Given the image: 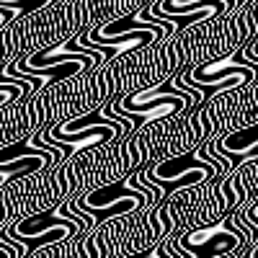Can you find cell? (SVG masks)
<instances>
[{
    "mask_svg": "<svg viewBox=\"0 0 258 258\" xmlns=\"http://www.w3.org/2000/svg\"><path fill=\"white\" fill-rule=\"evenodd\" d=\"M78 212L88 214L93 220V225H101L103 220H111V217H121V214L129 212H137L142 207H153V197L142 188L129 186L124 183H106L98 186L93 191H85L83 197L70 202Z\"/></svg>",
    "mask_w": 258,
    "mask_h": 258,
    "instance_id": "cell-4",
    "label": "cell"
},
{
    "mask_svg": "<svg viewBox=\"0 0 258 258\" xmlns=\"http://www.w3.org/2000/svg\"><path fill=\"white\" fill-rule=\"evenodd\" d=\"M126 258H168V255H163L160 248H158V250H150V253H142V255H126Z\"/></svg>",
    "mask_w": 258,
    "mask_h": 258,
    "instance_id": "cell-9",
    "label": "cell"
},
{
    "mask_svg": "<svg viewBox=\"0 0 258 258\" xmlns=\"http://www.w3.org/2000/svg\"><path fill=\"white\" fill-rule=\"evenodd\" d=\"M232 168L235 165L230 158H225L222 153L204 145L202 150H194V153H183L176 158H168L163 163L147 165L145 176L150 181L160 183L165 194H170V191H181L191 186H202L222 173H230Z\"/></svg>",
    "mask_w": 258,
    "mask_h": 258,
    "instance_id": "cell-2",
    "label": "cell"
},
{
    "mask_svg": "<svg viewBox=\"0 0 258 258\" xmlns=\"http://www.w3.org/2000/svg\"><path fill=\"white\" fill-rule=\"evenodd\" d=\"M88 227H96L93 220L88 217V214L78 212L68 202V204H62L57 209H47V212L31 214V217L21 220L18 225L0 227V235H3V238L24 243L29 248V255H31L39 248L62 243V240L73 238L75 232H83V230H88Z\"/></svg>",
    "mask_w": 258,
    "mask_h": 258,
    "instance_id": "cell-1",
    "label": "cell"
},
{
    "mask_svg": "<svg viewBox=\"0 0 258 258\" xmlns=\"http://www.w3.org/2000/svg\"><path fill=\"white\" fill-rule=\"evenodd\" d=\"M176 240H178V250H183L188 258H217V255L238 250L248 243L240 230L230 227V220L186 230Z\"/></svg>",
    "mask_w": 258,
    "mask_h": 258,
    "instance_id": "cell-6",
    "label": "cell"
},
{
    "mask_svg": "<svg viewBox=\"0 0 258 258\" xmlns=\"http://www.w3.org/2000/svg\"><path fill=\"white\" fill-rule=\"evenodd\" d=\"M207 147L217 150L225 158H230L232 165H240L245 160H258V124L235 129V132L209 142Z\"/></svg>",
    "mask_w": 258,
    "mask_h": 258,
    "instance_id": "cell-7",
    "label": "cell"
},
{
    "mask_svg": "<svg viewBox=\"0 0 258 258\" xmlns=\"http://www.w3.org/2000/svg\"><path fill=\"white\" fill-rule=\"evenodd\" d=\"M181 75L191 85L204 83V85H220L222 91H232L245 83L258 80V68L245 57V49H238L227 57L204 62L199 68H186Z\"/></svg>",
    "mask_w": 258,
    "mask_h": 258,
    "instance_id": "cell-5",
    "label": "cell"
},
{
    "mask_svg": "<svg viewBox=\"0 0 258 258\" xmlns=\"http://www.w3.org/2000/svg\"><path fill=\"white\" fill-rule=\"evenodd\" d=\"M243 212H245V217H248V220H250V222H253V225L258 227V202L248 204V207H245Z\"/></svg>",
    "mask_w": 258,
    "mask_h": 258,
    "instance_id": "cell-8",
    "label": "cell"
},
{
    "mask_svg": "<svg viewBox=\"0 0 258 258\" xmlns=\"http://www.w3.org/2000/svg\"><path fill=\"white\" fill-rule=\"evenodd\" d=\"M194 106H199L197 96L178 88L173 83H163L155 88H142L137 93H129L121 101H111V109L124 114L126 119L135 121V129L147 126L153 121L163 119H178L188 114Z\"/></svg>",
    "mask_w": 258,
    "mask_h": 258,
    "instance_id": "cell-3",
    "label": "cell"
}]
</instances>
